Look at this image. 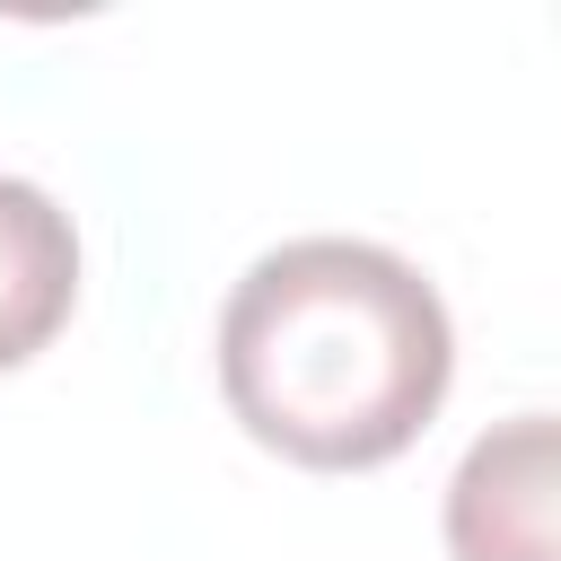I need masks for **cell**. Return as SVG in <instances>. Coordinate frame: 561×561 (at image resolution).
Here are the masks:
<instances>
[{
	"label": "cell",
	"mask_w": 561,
	"mask_h": 561,
	"mask_svg": "<svg viewBox=\"0 0 561 561\" xmlns=\"http://www.w3.org/2000/svg\"><path fill=\"white\" fill-rule=\"evenodd\" d=\"M456 377L447 298L368 237H289L219 307V394L254 447L307 473L403 456Z\"/></svg>",
	"instance_id": "6da1fadb"
},
{
	"label": "cell",
	"mask_w": 561,
	"mask_h": 561,
	"mask_svg": "<svg viewBox=\"0 0 561 561\" xmlns=\"http://www.w3.org/2000/svg\"><path fill=\"white\" fill-rule=\"evenodd\" d=\"M447 552L456 561H561L552 543V421L517 412L465 447L447 482Z\"/></svg>",
	"instance_id": "7a4b0ae2"
},
{
	"label": "cell",
	"mask_w": 561,
	"mask_h": 561,
	"mask_svg": "<svg viewBox=\"0 0 561 561\" xmlns=\"http://www.w3.org/2000/svg\"><path fill=\"white\" fill-rule=\"evenodd\" d=\"M70 298H79L70 210L44 184L0 175V368H26L70 324Z\"/></svg>",
	"instance_id": "3957f363"
}]
</instances>
